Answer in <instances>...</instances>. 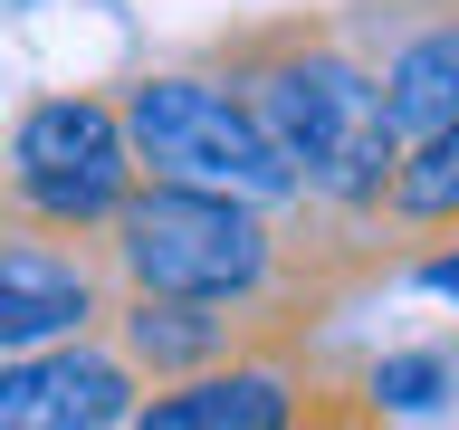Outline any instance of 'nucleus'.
<instances>
[{"label": "nucleus", "mask_w": 459, "mask_h": 430, "mask_svg": "<svg viewBox=\"0 0 459 430\" xmlns=\"http://www.w3.org/2000/svg\"><path fill=\"white\" fill-rule=\"evenodd\" d=\"M354 383H364L373 421H430L459 401V344H393V354L354 364Z\"/></svg>", "instance_id": "obj_9"}, {"label": "nucleus", "mask_w": 459, "mask_h": 430, "mask_svg": "<svg viewBox=\"0 0 459 430\" xmlns=\"http://www.w3.org/2000/svg\"><path fill=\"white\" fill-rule=\"evenodd\" d=\"M344 39L373 57L393 134H430L459 115V0H364L335 10Z\"/></svg>", "instance_id": "obj_6"}, {"label": "nucleus", "mask_w": 459, "mask_h": 430, "mask_svg": "<svg viewBox=\"0 0 459 430\" xmlns=\"http://www.w3.org/2000/svg\"><path fill=\"white\" fill-rule=\"evenodd\" d=\"M411 287H430V297H450V306H459V249H430V258H411Z\"/></svg>", "instance_id": "obj_10"}, {"label": "nucleus", "mask_w": 459, "mask_h": 430, "mask_svg": "<svg viewBox=\"0 0 459 430\" xmlns=\"http://www.w3.org/2000/svg\"><path fill=\"white\" fill-rule=\"evenodd\" d=\"M307 344H258V354H221V364L153 383L134 401L143 430H297V421H364L354 401H325V373L297 364Z\"/></svg>", "instance_id": "obj_5"}, {"label": "nucleus", "mask_w": 459, "mask_h": 430, "mask_svg": "<svg viewBox=\"0 0 459 430\" xmlns=\"http://www.w3.org/2000/svg\"><path fill=\"white\" fill-rule=\"evenodd\" d=\"M201 67H221V77L239 86V106L258 115L268 153L287 163V182L307 201L373 220L402 134H393V115H383L373 57L344 39L335 10H287V20L221 29V39L201 48Z\"/></svg>", "instance_id": "obj_1"}, {"label": "nucleus", "mask_w": 459, "mask_h": 430, "mask_svg": "<svg viewBox=\"0 0 459 430\" xmlns=\"http://www.w3.org/2000/svg\"><path fill=\"white\" fill-rule=\"evenodd\" d=\"M125 192H134V153H125V125H115L106 86H57V96L20 106L0 201H20V211H39L57 229H106V211Z\"/></svg>", "instance_id": "obj_3"}, {"label": "nucleus", "mask_w": 459, "mask_h": 430, "mask_svg": "<svg viewBox=\"0 0 459 430\" xmlns=\"http://www.w3.org/2000/svg\"><path fill=\"white\" fill-rule=\"evenodd\" d=\"M115 125H125V153H134L143 182H201V192L268 201V211L307 201L221 67H143V77H125Z\"/></svg>", "instance_id": "obj_2"}, {"label": "nucleus", "mask_w": 459, "mask_h": 430, "mask_svg": "<svg viewBox=\"0 0 459 430\" xmlns=\"http://www.w3.org/2000/svg\"><path fill=\"white\" fill-rule=\"evenodd\" d=\"M143 373L106 335H57L0 354V430H125Z\"/></svg>", "instance_id": "obj_7"}, {"label": "nucleus", "mask_w": 459, "mask_h": 430, "mask_svg": "<svg viewBox=\"0 0 459 430\" xmlns=\"http://www.w3.org/2000/svg\"><path fill=\"white\" fill-rule=\"evenodd\" d=\"M373 220L393 239H459V115L430 125V134H402Z\"/></svg>", "instance_id": "obj_8"}, {"label": "nucleus", "mask_w": 459, "mask_h": 430, "mask_svg": "<svg viewBox=\"0 0 459 430\" xmlns=\"http://www.w3.org/2000/svg\"><path fill=\"white\" fill-rule=\"evenodd\" d=\"M106 297H115V268L96 229H57L20 201H0V354L96 335Z\"/></svg>", "instance_id": "obj_4"}]
</instances>
